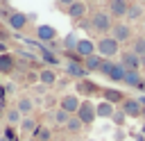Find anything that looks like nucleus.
<instances>
[{
	"label": "nucleus",
	"mask_w": 145,
	"mask_h": 141,
	"mask_svg": "<svg viewBox=\"0 0 145 141\" xmlns=\"http://www.w3.org/2000/svg\"><path fill=\"white\" fill-rule=\"evenodd\" d=\"M29 20H32V16H27V14H23V11H16V9L5 11V23H7V27L14 30V32H23Z\"/></svg>",
	"instance_id": "1"
},
{
	"label": "nucleus",
	"mask_w": 145,
	"mask_h": 141,
	"mask_svg": "<svg viewBox=\"0 0 145 141\" xmlns=\"http://www.w3.org/2000/svg\"><path fill=\"white\" fill-rule=\"evenodd\" d=\"M118 48H120V43H118L113 36H102V39L95 43L97 55H100V57H104V59H111L113 55H118Z\"/></svg>",
	"instance_id": "2"
},
{
	"label": "nucleus",
	"mask_w": 145,
	"mask_h": 141,
	"mask_svg": "<svg viewBox=\"0 0 145 141\" xmlns=\"http://www.w3.org/2000/svg\"><path fill=\"white\" fill-rule=\"evenodd\" d=\"M91 27H93L95 32H100V34L111 32V27H113L111 14H109V11H95V14H93V18H91Z\"/></svg>",
	"instance_id": "3"
},
{
	"label": "nucleus",
	"mask_w": 145,
	"mask_h": 141,
	"mask_svg": "<svg viewBox=\"0 0 145 141\" xmlns=\"http://www.w3.org/2000/svg\"><path fill=\"white\" fill-rule=\"evenodd\" d=\"M84 125H93V121L97 118V114H95V105L91 102V100H82V105H79V109H77V114H75Z\"/></svg>",
	"instance_id": "4"
},
{
	"label": "nucleus",
	"mask_w": 145,
	"mask_h": 141,
	"mask_svg": "<svg viewBox=\"0 0 145 141\" xmlns=\"http://www.w3.org/2000/svg\"><path fill=\"white\" fill-rule=\"evenodd\" d=\"M79 105H82V100H79V96H77V93H66V96L59 100V109L68 111L70 116H72V114H77Z\"/></svg>",
	"instance_id": "5"
},
{
	"label": "nucleus",
	"mask_w": 145,
	"mask_h": 141,
	"mask_svg": "<svg viewBox=\"0 0 145 141\" xmlns=\"http://www.w3.org/2000/svg\"><path fill=\"white\" fill-rule=\"evenodd\" d=\"M16 66H18V59H16L14 52L0 55V75H11L16 70Z\"/></svg>",
	"instance_id": "6"
},
{
	"label": "nucleus",
	"mask_w": 145,
	"mask_h": 141,
	"mask_svg": "<svg viewBox=\"0 0 145 141\" xmlns=\"http://www.w3.org/2000/svg\"><path fill=\"white\" fill-rule=\"evenodd\" d=\"M122 111H125L129 118H140V116H143V107H140L138 98H125V102H122Z\"/></svg>",
	"instance_id": "7"
},
{
	"label": "nucleus",
	"mask_w": 145,
	"mask_h": 141,
	"mask_svg": "<svg viewBox=\"0 0 145 141\" xmlns=\"http://www.w3.org/2000/svg\"><path fill=\"white\" fill-rule=\"evenodd\" d=\"M36 41H41V43L57 41V30L52 25H36Z\"/></svg>",
	"instance_id": "8"
},
{
	"label": "nucleus",
	"mask_w": 145,
	"mask_h": 141,
	"mask_svg": "<svg viewBox=\"0 0 145 141\" xmlns=\"http://www.w3.org/2000/svg\"><path fill=\"white\" fill-rule=\"evenodd\" d=\"M75 91L77 93H82V96H95V93H100L102 89L95 84V82H91V80H77V84H75Z\"/></svg>",
	"instance_id": "9"
},
{
	"label": "nucleus",
	"mask_w": 145,
	"mask_h": 141,
	"mask_svg": "<svg viewBox=\"0 0 145 141\" xmlns=\"http://www.w3.org/2000/svg\"><path fill=\"white\" fill-rule=\"evenodd\" d=\"M111 36H113L118 43H122V41H127V39L131 36V27H129L127 23H113V27H111Z\"/></svg>",
	"instance_id": "10"
},
{
	"label": "nucleus",
	"mask_w": 145,
	"mask_h": 141,
	"mask_svg": "<svg viewBox=\"0 0 145 141\" xmlns=\"http://www.w3.org/2000/svg\"><path fill=\"white\" fill-rule=\"evenodd\" d=\"M68 16L72 18V20H82L84 16H86V11H88V7H86V2H82V0H75L72 5H68Z\"/></svg>",
	"instance_id": "11"
},
{
	"label": "nucleus",
	"mask_w": 145,
	"mask_h": 141,
	"mask_svg": "<svg viewBox=\"0 0 145 141\" xmlns=\"http://www.w3.org/2000/svg\"><path fill=\"white\" fill-rule=\"evenodd\" d=\"M75 52H77L82 59H86V57L95 55L97 50H95V43H93L91 39H79V41H77V48H75Z\"/></svg>",
	"instance_id": "12"
},
{
	"label": "nucleus",
	"mask_w": 145,
	"mask_h": 141,
	"mask_svg": "<svg viewBox=\"0 0 145 141\" xmlns=\"http://www.w3.org/2000/svg\"><path fill=\"white\" fill-rule=\"evenodd\" d=\"M143 61H145V59H140L136 52H125L122 59H120V64L125 66V70H138Z\"/></svg>",
	"instance_id": "13"
},
{
	"label": "nucleus",
	"mask_w": 145,
	"mask_h": 141,
	"mask_svg": "<svg viewBox=\"0 0 145 141\" xmlns=\"http://www.w3.org/2000/svg\"><path fill=\"white\" fill-rule=\"evenodd\" d=\"M66 73L70 77H75V80H84L88 75V70L84 68V61H68L66 64Z\"/></svg>",
	"instance_id": "14"
},
{
	"label": "nucleus",
	"mask_w": 145,
	"mask_h": 141,
	"mask_svg": "<svg viewBox=\"0 0 145 141\" xmlns=\"http://www.w3.org/2000/svg\"><path fill=\"white\" fill-rule=\"evenodd\" d=\"M100 93H102V98H104L106 102H111L113 107H116V105H122V102H125V93H122L120 89H109V86H106V89H102Z\"/></svg>",
	"instance_id": "15"
},
{
	"label": "nucleus",
	"mask_w": 145,
	"mask_h": 141,
	"mask_svg": "<svg viewBox=\"0 0 145 141\" xmlns=\"http://www.w3.org/2000/svg\"><path fill=\"white\" fill-rule=\"evenodd\" d=\"M127 9H129L127 0H109V14L111 16L122 18V16H127Z\"/></svg>",
	"instance_id": "16"
},
{
	"label": "nucleus",
	"mask_w": 145,
	"mask_h": 141,
	"mask_svg": "<svg viewBox=\"0 0 145 141\" xmlns=\"http://www.w3.org/2000/svg\"><path fill=\"white\" fill-rule=\"evenodd\" d=\"M16 109H18V111H20V116L25 118V116H29V114L34 111V100H32V98H27V96H23V98H18Z\"/></svg>",
	"instance_id": "17"
},
{
	"label": "nucleus",
	"mask_w": 145,
	"mask_h": 141,
	"mask_svg": "<svg viewBox=\"0 0 145 141\" xmlns=\"http://www.w3.org/2000/svg\"><path fill=\"white\" fill-rule=\"evenodd\" d=\"M102 61H104V57H100V55H91V57L84 59V68H86L88 73H100Z\"/></svg>",
	"instance_id": "18"
},
{
	"label": "nucleus",
	"mask_w": 145,
	"mask_h": 141,
	"mask_svg": "<svg viewBox=\"0 0 145 141\" xmlns=\"http://www.w3.org/2000/svg\"><path fill=\"white\" fill-rule=\"evenodd\" d=\"M127 86H134V89H143V77L138 70H127L125 73V80H122Z\"/></svg>",
	"instance_id": "19"
},
{
	"label": "nucleus",
	"mask_w": 145,
	"mask_h": 141,
	"mask_svg": "<svg viewBox=\"0 0 145 141\" xmlns=\"http://www.w3.org/2000/svg\"><path fill=\"white\" fill-rule=\"evenodd\" d=\"M113 111H116V107H113L111 102H106V100H102L100 105H95V114H97V118H111Z\"/></svg>",
	"instance_id": "20"
},
{
	"label": "nucleus",
	"mask_w": 145,
	"mask_h": 141,
	"mask_svg": "<svg viewBox=\"0 0 145 141\" xmlns=\"http://www.w3.org/2000/svg\"><path fill=\"white\" fill-rule=\"evenodd\" d=\"M39 82L45 84V86H52L57 82V73L52 68H43V70H39Z\"/></svg>",
	"instance_id": "21"
},
{
	"label": "nucleus",
	"mask_w": 145,
	"mask_h": 141,
	"mask_svg": "<svg viewBox=\"0 0 145 141\" xmlns=\"http://www.w3.org/2000/svg\"><path fill=\"white\" fill-rule=\"evenodd\" d=\"M36 127H39V123H36L32 116H25V118L20 121V125H18V130H20L23 134H29V136L34 134V130H36Z\"/></svg>",
	"instance_id": "22"
},
{
	"label": "nucleus",
	"mask_w": 145,
	"mask_h": 141,
	"mask_svg": "<svg viewBox=\"0 0 145 141\" xmlns=\"http://www.w3.org/2000/svg\"><path fill=\"white\" fill-rule=\"evenodd\" d=\"M63 127H66L68 132H72V134H77V132H82V127H84V123H82V121H79V118H77V116L72 114V116L68 118V123H66Z\"/></svg>",
	"instance_id": "23"
},
{
	"label": "nucleus",
	"mask_w": 145,
	"mask_h": 141,
	"mask_svg": "<svg viewBox=\"0 0 145 141\" xmlns=\"http://www.w3.org/2000/svg\"><path fill=\"white\" fill-rule=\"evenodd\" d=\"M20 121H23V116H20V111L14 107V109H7V125H20Z\"/></svg>",
	"instance_id": "24"
},
{
	"label": "nucleus",
	"mask_w": 145,
	"mask_h": 141,
	"mask_svg": "<svg viewBox=\"0 0 145 141\" xmlns=\"http://www.w3.org/2000/svg\"><path fill=\"white\" fill-rule=\"evenodd\" d=\"M32 139H36V141H50V130L48 127H36L34 130V134H32Z\"/></svg>",
	"instance_id": "25"
},
{
	"label": "nucleus",
	"mask_w": 145,
	"mask_h": 141,
	"mask_svg": "<svg viewBox=\"0 0 145 141\" xmlns=\"http://www.w3.org/2000/svg\"><path fill=\"white\" fill-rule=\"evenodd\" d=\"M131 52H136L140 59H145V36H140V39L134 41V50Z\"/></svg>",
	"instance_id": "26"
},
{
	"label": "nucleus",
	"mask_w": 145,
	"mask_h": 141,
	"mask_svg": "<svg viewBox=\"0 0 145 141\" xmlns=\"http://www.w3.org/2000/svg\"><path fill=\"white\" fill-rule=\"evenodd\" d=\"M77 41H79V39H77L75 34H66V36H63V50H75V48H77Z\"/></svg>",
	"instance_id": "27"
},
{
	"label": "nucleus",
	"mask_w": 145,
	"mask_h": 141,
	"mask_svg": "<svg viewBox=\"0 0 145 141\" xmlns=\"http://www.w3.org/2000/svg\"><path fill=\"white\" fill-rule=\"evenodd\" d=\"M68 118H70L68 111H63V109H54V123H57V125H66Z\"/></svg>",
	"instance_id": "28"
},
{
	"label": "nucleus",
	"mask_w": 145,
	"mask_h": 141,
	"mask_svg": "<svg viewBox=\"0 0 145 141\" xmlns=\"http://www.w3.org/2000/svg\"><path fill=\"white\" fill-rule=\"evenodd\" d=\"M140 14H143V9H140L138 5H129V9H127V18H129V20L140 18Z\"/></svg>",
	"instance_id": "29"
},
{
	"label": "nucleus",
	"mask_w": 145,
	"mask_h": 141,
	"mask_svg": "<svg viewBox=\"0 0 145 141\" xmlns=\"http://www.w3.org/2000/svg\"><path fill=\"white\" fill-rule=\"evenodd\" d=\"M111 121H113L118 127H122V123L127 121V114H125L122 109H116V111H113V116H111Z\"/></svg>",
	"instance_id": "30"
},
{
	"label": "nucleus",
	"mask_w": 145,
	"mask_h": 141,
	"mask_svg": "<svg viewBox=\"0 0 145 141\" xmlns=\"http://www.w3.org/2000/svg\"><path fill=\"white\" fill-rule=\"evenodd\" d=\"M2 136H5L7 141H16V125H7L5 132H2Z\"/></svg>",
	"instance_id": "31"
},
{
	"label": "nucleus",
	"mask_w": 145,
	"mask_h": 141,
	"mask_svg": "<svg viewBox=\"0 0 145 141\" xmlns=\"http://www.w3.org/2000/svg\"><path fill=\"white\" fill-rule=\"evenodd\" d=\"M9 36H11V34H9L7 30H0V41H5V43H7V41H9Z\"/></svg>",
	"instance_id": "32"
},
{
	"label": "nucleus",
	"mask_w": 145,
	"mask_h": 141,
	"mask_svg": "<svg viewBox=\"0 0 145 141\" xmlns=\"http://www.w3.org/2000/svg\"><path fill=\"white\" fill-rule=\"evenodd\" d=\"M5 52H9V45L5 41H0V55H5Z\"/></svg>",
	"instance_id": "33"
},
{
	"label": "nucleus",
	"mask_w": 145,
	"mask_h": 141,
	"mask_svg": "<svg viewBox=\"0 0 145 141\" xmlns=\"http://www.w3.org/2000/svg\"><path fill=\"white\" fill-rule=\"evenodd\" d=\"M120 139H125V132H122V130H118V132H116V141H120Z\"/></svg>",
	"instance_id": "34"
},
{
	"label": "nucleus",
	"mask_w": 145,
	"mask_h": 141,
	"mask_svg": "<svg viewBox=\"0 0 145 141\" xmlns=\"http://www.w3.org/2000/svg\"><path fill=\"white\" fill-rule=\"evenodd\" d=\"M57 2H59V5H72L75 0H57Z\"/></svg>",
	"instance_id": "35"
},
{
	"label": "nucleus",
	"mask_w": 145,
	"mask_h": 141,
	"mask_svg": "<svg viewBox=\"0 0 145 141\" xmlns=\"http://www.w3.org/2000/svg\"><path fill=\"white\" fill-rule=\"evenodd\" d=\"M138 102H140V107L145 109V96H140V98H138Z\"/></svg>",
	"instance_id": "36"
},
{
	"label": "nucleus",
	"mask_w": 145,
	"mask_h": 141,
	"mask_svg": "<svg viewBox=\"0 0 145 141\" xmlns=\"http://www.w3.org/2000/svg\"><path fill=\"white\" fill-rule=\"evenodd\" d=\"M143 91H145V80H143Z\"/></svg>",
	"instance_id": "37"
},
{
	"label": "nucleus",
	"mask_w": 145,
	"mask_h": 141,
	"mask_svg": "<svg viewBox=\"0 0 145 141\" xmlns=\"http://www.w3.org/2000/svg\"><path fill=\"white\" fill-rule=\"evenodd\" d=\"M27 141H36V139H27Z\"/></svg>",
	"instance_id": "38"
},
{
	"label": "nucleus",
	"mask_w": 145,
	"mask_h": 141,
	"mask_svg": "<svg viewBox=\"0 0 145 141\" xmlns=\"http://www.w3.org/2000/svg\"><path fill=\"white\" fill-rule=\"evenodd\" d=\"M143 134H145V125H143Z\"/></svg>",
	"instance_id": "39"
},
{
	"label": "nucleus",
	"mask_w": 145,
	"mask_h": 141,
	"mask_svg": "<svg viewBox=\"0 0 145 141\" xmlns=\"http://www.w3.org/2000/svg\"><path fill=\"white\" fill-rule=\"evenodd\" d=\"M0 5H5V0H0Z\"/></svg>",
	"instance_id": "40"
},
{
	"label": "nucleus",
	"mask_w": 145,
	"mask_h": 141,
	"mask_svg": "<svg viewBox=\"0 0 145 141\" xmlns=\"http://www.w3.org/2000/svg\"><path fill=\"white\" fill-rule=\"evenodd\" d=\"M143 25H145V20H143Z\"/></svg>",
	"instance_id": "41"
},
{
	"label": "nucleus",
	"mask_w": 145,
	"mask_h": 141,
	"mask_svg": "<svg viewBox=\"0 0 145 141\" xmlns=\"http://www.w3.org/2000/svg\"><path fill=\"white\" fill-rule=\"evenodd\" d=\"M143 2H145V0H143Z\"/></svg>",
	"instance_id": "42"
}]
</instances>
